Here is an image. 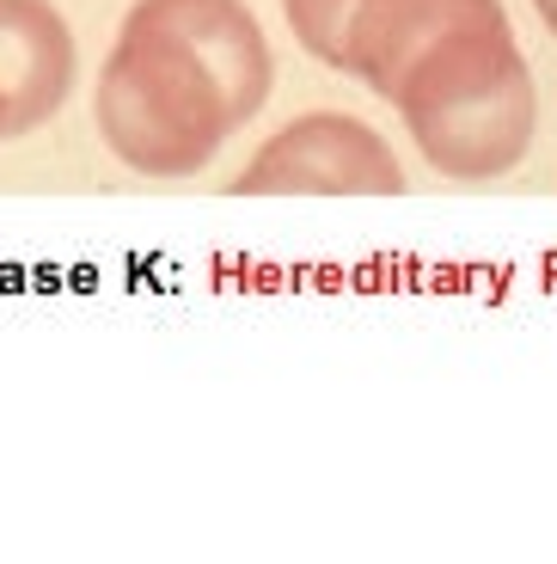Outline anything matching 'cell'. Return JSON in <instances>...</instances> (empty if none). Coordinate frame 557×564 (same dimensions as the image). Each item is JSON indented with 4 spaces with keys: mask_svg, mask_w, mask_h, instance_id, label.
<instances>
[{
    "mask_svg": "<svg viewBox=\"0 0 557 564\" xmlns=\"http://www.w3.org/2000/svg\"><path fill=\"white\" fill-rule=\"evenodd\" d=\"M0 141H7V135H0Z\"/></svg>",
    "mask_w": 557,
    "mask_h": 564,
    "instance_id": "ba28073f",
    "label": "cell"
},
{
    "mask_svg": "<svg viewBox=\"0 0 557 564\" xmlns=\"http://www.w3.org/2000/svg\"><path fill=\"white\" fill-rule=\"evenodd\" d=\"M404 129L441 178L484 184L515 172L539 129V86L509 19L435 43L392 93Z\"/></svg>",
    "mask_w": 557,
    "mask_h": 564,
    "instance_id": "7a4b0ae2",
    "label": "cell"
},
{
    "mask_svg": "<svg viewBox=\"0 0 557 564\" xmlns=\"http://www.w3.org/2000/svg\"><path fill=\"white\" fill-rule=\"evenodd\" d=\"M74 31L50 0H0V135L50 123L74 93Z\"/></svg>",
    "mask_w": 557,
    "mask_h": 564,
    "instance_id": "277c9868",
    "label": "cell"
},
{
    "mask_svg": "<svg viewBox=\"0 0 557 564\" xmlns=\"http://www.w3.org/2000/svg\"><path fill=\"white\" fill-rule=\"evenodd\" d=\"M233 197H398L404 166L380 129L343 111H307L251 154Z\"/></svg>",
    "mask_w": 557,
    "mask_h": 564,
    "instance_id": "3957f363",
    "label": "cell"
},
{
    "mask_svg": "<svg viewBox=\"0 0 557 564\" xmlns=\"http://www.w3.org/2000/svg\"><path fill=\"white\" fill-rule=\"evenodd\" d=\"M276 62L245 0H135L98 68V135L141 178H190L264 111Z\"/></svg>",
    "mask_w": 557,
    "mask_h": 564,
    "instance_id": "6da1fadb",
    "label": "cell"
},
{
    "mask_svg": "<svg viewBox=\"0 0 557 564\" xmlns=\"http://www.w3.org/2000/svg\"><path fill=\"white\" fill-rule=\"evenodd\" d=\"M502 0H362V13L349 25V62L343 74L380 93L392 105L398 80L429 56L435 43L472 25H502Z\"/></svg>",
    "mask_w": 557,
    "mask_h": 564,
    "instance_id": "5b68a950",
    "label": "cell"
},
{
    "mask_svg": "<svg viewBox=\"0 0 557 564\" xmlns=\"http://www.w3.org/2000/svg\"><path fill=\"white\" fill-rule=\"evenodd\" d=\"M356 13H362V0H282V19H288L294 43L337 74L349 62V25H356Z\"/></svg>",
    "mask_w": 557,
    "mask_h": 564,
    "instance_id": "8992f818",
    "label": "cell"
},
{
    "mask_svg": "<svg viewBox=\"0 0 557 564\" xmlns=\"http://www.w3.org/2000/svg\"><path fill=\"white\" fill-rule=\"evenodd\" d=\"M533 13H539V19H545V31L557 37V0H533Z\"/></svg>",
    "mask_w": 557,
    "mask_h": 564,
    "instance_id": "52a82bcc",
    "label": "cell"
}]
</instances>
